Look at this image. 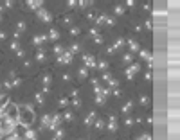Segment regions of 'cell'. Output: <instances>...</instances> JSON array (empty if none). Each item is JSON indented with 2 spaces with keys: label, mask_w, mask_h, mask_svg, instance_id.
I'll return each instance as SVG.
<instances>
[{
  "label": "cell",
  "mask_w": 180,
  "mask_h": 140,
  "mask_svg": "<svg viewBox=\"0 0 180 140\" xmlns=\"http://www.w3.org/2000/svg\"><path fill=\"white\" fill-rule=\"evenodd\" d=\"M81 60L88 70H97V61L94 58V54H81Z\"/></svg>",
  "instance_id": "cell-1"
},
{
  "label": "cell",
  "mask_w": 180,
  "mask_h": 140,
  "mask_svg": "<svg viewBox=\"0 0 180 140\" xmlns=\"http://www.w3.org/2000/svg\"><path fill=\"white\" fill-rule=\"evenodd\" d=\"M41 94L43 95H47L49 92H51V84H52V74H43V77H41Z\"/></svg>",
  "instance_id": "cell-2"
},
{
  "label": "cell",
  "mask_w": 180,
  "mask_h": 140,
  "mask_svg": "<svg viewBox=\"0 0 180 140\" xmlns=\"http://www.w3.org/2000/svg\"><path fill=\"white\" fill-rule=\"evenodd\" d=\"M124 43H126V40H124V38H117V40L114 41L112 45H108V47H106V54H115L119 49H122V47H124Z\"/></svg>",
  "instance_id": "cell-3"
},
{
  "label": "cell",
  "mask_w": 180,
  "mask_h": 140,
  "mask_svg": "<svg viewBox=\"0 0 180 140\" xmlns=\"http://www.w3.org/2000/svg\"><path fill=\"white\" fill-rule=\"evenodd\" d=\"M36 18L40 22H43V23H52V15H51L45 7H41V9L36 11Z\"/></svg>",
  "instance_id": "cell-4"
},
{
  "label": "cell",
  "mask_w": 180,
  "mask_h": 140,
  "mask_svg": "<svg viewBox=\"0 0 180 140\" xmlns=\"http://www.w3.org/2000/svg\"><path fill=\"white\" fill-rule=\"evenodd\" d=\"M56 61H58V65H70V63L74 61V54L67 49L61 56H58V58H56Z\"/></svg>",
  "instance_id": "cell-5"
},
{
  "label": "cell",
  "mask_w": 180,
  "mask_h": 140,
  "mask_svg": "<svg viewBox=\"0 0 180 140\" xmlns=\"http://www.w3.org/2000/svg\"><path fill=\"white\" fill-rule=\"evenodd\" d=\"M61 120H63V117H61L60 113H54L52 117H51V124H49V131H56V129H60L61 128Z\"/></svg>",
  "instance_id": "cell-6"
},
{
  "label": "cell",
  "mask_w": 180,
  "mask_h": 140,
  "mask_svg": "<svg viewBox=\"0 0 180 140\" xmlns=\"http://www.w3.org/2000/svg\"><path fill=\"white\" fill-rule=\"evenodd\" d=\"M139 70H140V65H139V63H132V65H130V67L124 70V76H126L128 79L132 81L133 77H135V74H137Z\"/></svg>",
  "instance_id": "cell-7"
},
{
  "label": "cell",
  "mask_w": 180,
  "mask_h": 140,
  "mask_svg": "<svg viewBox=\"0 0 180 140\" xmlns=\"http://www.w3.org/2000/svg\"><path fill=\"white\" fill-rule=\"evenodd\" d=\"M47 41V34H34L33 40H31V45L36 47V49H41V45Z\"/></svg>",
  "instance_id": "cell-8"
},
{
  "label": "cell",
  "mask_w": 180,
  "mask_h": 140,
  "mask_svg": "<svg viewBox=\"0 0 180 140\" xmlns=\"http://www.w3.org/2000/svg\"><path fill=\"white\" fill-rule=\"evenodd\" d=\"M90 36H92V41H94L96 45H103V43H104L103 34L97 32V29H96V27H90Z\"/></svg>",
  "instance_id": "cell-9"
},
{
  "label": "cell",
  "mask_w": 180,
  "mask_h": 140,
  "mask_svg": "<svg viewBox=\"0 0 180 140\" xmlns=\"http://www.w3.org/2000/svg\"><path fill=\"white\" fill-rule=\"evenodd\" d=\"M70 102H72V106H74L76 110L81 108V97H79V92H78V90H72V92H70Z\"/></svg>",
  "instance_id": "cell-10"
},
{
  "label": "cell",
  "mask_w": 180,
  "mask_h": 140,
  "mask_svg": "<svg viewBox=\"0 0 180 140\" xmlns=\"http://www.w3.org/2000/svg\"><path fill=\"white\" fill-rule=\"evenodd\" d=\"M117 128H119V126H117V117H115V115H112V117L108 119V122H106V129H108L110 133H115V131H117Z\"/></svg>",
  "instance_id": "cell-11"
},
{
  "label": "cell",
  "mask_w": 180,
  "mask_h": 140,
  "mask_svg": "<svg viewBox=\"0 0 180 140\" xmlns=\"http://www.w3.org/2000/svg\"><path fill=\"white\" fill-rule=\"evenodd\" d=\"M36 138H38V133L34 129H31V128H25V131L22 135V140H36Z\"/></svg>",
  "instance_id": "cell-12"
},
{
  "label": "cell",
  "mask_w": 180,
  "mask_h": 140,
  "mask_svg": "<svg viewBox=\"0 0 180 140\" xmlns=\"http://www.w3.org/2000/svg\"><path fill=\"white\" fill-rule=\"evenodd\" d=\"M25 5H27V9H31V11H38V9L43 7V2H38V0H27Z\"/></svg>",
  "instance_id": "cell-13"
},
{
  "label": "cell",
  "mask_w": 180,
  "mask_h": 140,
  "mask_svg": "<svg viewBox=\"0 0 180 140\" xmlns=\"http://www.w3.org/2000/svg\"><path fill=\"white\" fill-rule=\"evenodd\" d=\"M45 60H47L45 49H36V52H34V61H36V63H43Z\"/></svg>",
  "instance_id": "cell-14"
},
{
  "label": "cell",
  "mask_w": 180,
  "mask_h": 140,
  "mask_svg": "<svg viewBox=\"0 0 180 140\" xmlns=\"http://www.w3.org/2000/svg\"><path fill=\"white\" fill-rule=\"evenodd\" d=\"M47 40L58 41V40H60V31H58L56 27H51V29H49V32H47Z\"/></svg>",
  "instance_id": "cell-15"
},
{
  "label": "cell",
  "mask_w": 180,
  "mask_h": 140,
  "mask_svg": "<svg viewBox=\"0 0 180 140\" xmlns=\"http://www.w3.org/2000/svg\"><path fill=\"white\" fill-rule=\"evenodd\" d=\"M51 113H45L43 117H41V120H40V131L41 129H49V124H51Z\"/></svg>",
  "instance_id": "cell-16"
},
{
  "label": "cell",
  "mask_w": 180,
  "mask_h": 140,
  "mask_svg": "<svg viewBox=\"0 0 180 140\" xmlns=\"http://www.w3.org/2000/svg\"><path fill=\"white\" fill-rule=\"evenodd\" d=\"M96 111H88L86 113V117H85V126H94V122H96Z\"/></svg>",
  "instance_id": "cell-17"
},
{
  "label": "cell",
  "mask_w": 180,
  "mask_h": 140,
  "mask_svg": "<svg viewBox=\"0 0 180 140\" xmlns=\"http://www.w3.org/2000/svg\"><path fill=\"white\" fill-rule=\"evenodd\" d=\"M69 102H70V97H69V95H61L60 99H58V106H60L61 110H67V108H69Z\"/></svg>",
  "instance_id": "cell-18"
},
{
  "label": "cell",
  "mask_w": 180,
  "mask_h": 140,
  "mask_svg": "<svg viewBox=\"0 0 180 140\" xmlns=\"http://www.w3.org/2000/svg\"><path fill=\"white\" fill-rule=\"evenodd\" d=\"M126 43H128V47H130V50H132V54L133 52H140V47H139V43L133 40V38H130V40H126Z\"/></svg>",
  "instance_id": "cell-19"
},
{
  "label": "cell",
  "mask_w": 180,
  "mask_h": 140,
  "mask_svg": "<svg viewBox=\"0 0 180 140\" xmlns=\"http://www.w3.org/2000/svg\"><path fill=\"white\" fill-rule=\"evenodd\" d=\"M88 72H90V70L83 65L81 68H78V79H79V81H85L86 77H88Z\"/></svg>",
  "instance_id": "cell-20"
},
{
  "label": "cell",
  "mask_w": 180,
  "mask_h": 140,
  "mask_svg": "<svg viewBox=\"0 0 180 140\" xmlns=\"http://www.w3.org/2000/svg\"><path fill=\"white\" fill-rule=\"evenodd\" d=\"M124 13H126V5H122V4L114 5V15H115V16H122Z\"/></svg>",
  "instance_id": "cell-21"
},
{
  "label": "cell",
  "mask_w": 180,
  "mask_h": 140,
  "mask_svg": "<svg viewBox=\"0 0 180 140\" xmlns=\"http://www.w3.org/2000/svg\"><path fill=\"white\" fill-rule=\"evenodd\" d=\"M25 31H27V23H25L23 20H18V22H16V32L23 34Z\"/></svg>",
  "instance_id": "cell-22"
},
{
  "label": "cell",
  "mask_w": 180,
  "mask_h": 140,
  "mask_svg": "<svg viewBox=\"0 0 180 140\" xmlns=\"http://www.w3.org/2000/svg\"><path fill=\"white\" fill-rule=\"evenodd\" d=\"M94 128L97 129V131H103V129H106V122L103 119H96V122H94Z\"/></svg>",
  "instance_id": "cell-23"
},
{
  "label": "cell",
  "mask_w": 180,
  "mask_h": 140,
  "mask_svg": "<svg viewBox=\"0 0 180 140\" xmlns=\"http://www.w3.org/2000/svg\"><path fill=\"white\" fill-rule=\"evenodd\" d=\"M52 52H54V54H56V58H58V56H61V54L65 52V47L60 45V43H56V45H52Z\"/></svg>",
  "instance_id": "cell-24"
},
{
  "label": "cell",
  "mask_w": 180,
  "mask_h": 140,
  "mask_svg": "<svg viewBox=\"0 0 180 140\" xmlns=\"http://www.w3.org/2000/svg\"><path fill=\"white\" fill-rule=\"evenodd\" d=\"M106 18H108V15H106V13H101L99 16H96V25H104V23H106Z\"/></svg>",
  "instance_id": "cell-25"
},
{
  "label": "cell",
  "mask_w": 180,
  "mask_h": 140,
  "mask_svg": "<svg viewBox=\"0 0 180 140\" xmlns=\"http://www.w3.org/2000/svg\"><path fill=\"white\" fill-rule=\"evenodd\" d=\"M61 117H63V120H67V122H72V120H74V113L67 108V110L63 111V115H61Z\"/></svg>",
  "instance_id": "cell-26"
},
{
  "label": "cell",
  "mask_w": 180,
  "mask_h": 140,
  "mask_svg": "<svg viewBox=\"0 0 180 140\" xmlns=\"http://www.w3.org/2000/svg\"><path fill=\"white\" fill-rule=\"evenodd\" d=\"M132 106H133V104H132V101H128L126 104H122V108H121V111L124 113V117H126V115H128V113L132 111Z\"/></svg>",
  "instance_id": "cell-27"
},
{
  "label": "cell",
  "mask_w": 180,
  "mask_h": 140,
  "mask_svg": "<svg viewBox=\"0 0 180 140\" xmlns=\"http://www.w3.org/2000/svg\"><path fill=\"white\" fill-rule=\"evenodd\" d=\"M108 67H110V65H108V61H97V70H101V72H108Z\"/></svg>",
  "instance_id": "cell-28"
},
{
  "label": "cell",
  "mask_w": 180,
  "mask_h": 140,
  "mask_svg": "<svg viewBox=\"0 0 180 140\" xmlns=\"http://www.w3.org/2000/svg\"><path fill=\"white\" fill-rule=\"evenodd\" d=\"M63 137H65V129H63V128H60V129H56V131H54V137H52V140H63Z\"/></svg>",
  "instance_id": "cell-29"
},
{
  "label": "cell",
  "mask_w": 180,
  "mask_h": 140,
  "mask_svg": "<svg viewBox=\"0 0 180 140\" xmlns=\"http://www.w3.org/2000/svg\"><path fill=\"white\" fill-rule=\"evenodd\" d=\"M69 50H70L72 54H81V45L79 43H72V45L69 47Z\"/></svg>",
  "instance_id": "cell-30"
},
{
  "label": "cell",
  "mask_w": 180,
  "mask_h": 140,
  "mask_svg": "<svg viewBox=\"0 0 180 140\" xmlns=\"http://www.w3.org/2000/svg\"><path fill=\"white\" fill-rule=\"evenodd\" d=\"M34 102H36V104H43V102H45V95H43L41 92H36V94H34Z\"/></svg>",
  "instance_id": "cell-31"
},
{
  "label": "cell",
  "mask_w": 180,
  "mask_h": 140,
  "mask_svg": "<svg viewBox=\"0 0 180 140\" xmlns=\"http://www.w3.org/2000/svg\"><path fill=\"white\" fill-rule=\"evenodd\" d=\"M69 32H70V36H74V38H76V36H79V34H81V29L78 27V25H72V27L69 29Z\"/></svg>",
  "instance_id": "cell-32"
},
{
  "label": "cell",
  "mask_w": 180,
  "mask_h": 140,
  "mask_svg": "<svg viewBox=\"0 0 180 140\" xmlns=\"http://www.w3.org/2000/svg\"><path fill=\"white\" fill-rule=\"evenodd\" d=\"M9 49H11L13 52H18V50H20V41H18V40H13L11 43H9Z\"/></svg>",
  "instance_id": "cell-33"
},
{
  "label": "cell",
  "mask_w": 180,
  "mask_h": 140,
  "mask_svg": "<svg viewBox=\"0 0 180 140\" xmlns=\"http://www.w3.org/2000/svg\"><path fill=\"white\" fill-rule=\"evenodd\" d=\"M106 84H108V88H110V90H115V88H117V86H119V81L115 79V77H112V79L108 81V83H106Z\"/></svg>",
  "instance_id": "cell-34"
},
{
  "label": "cell",
  "mask_w": 180,
  "mask_h": 140,
  "mask_svg": "<svg viewBox=\"0 0 180 140\" xmlns=\"http://www.w3.org/2000/svg\"><path fill=\"white\" fill-rule=\"evenodd\" d=\"M132 58H133L132 52H126V54L122 56V63H132Z\"/></svg>",
  "instance_id": "cell-35"
},
{
  "label": "cell",
  "mask_w": 180,
  "mask_h": 140,
  "mask_svg": "<svg viewBox=\"0 0 180 140\" xmlns=\"http://www.w3.org/2000/svg\"><path fill=\"white\" fill-rule=\"evenodd\" d=\"M4 140H22V137L18 135V133H11L9 137H5Z\"/></svg>",
  "instance_id": "cell-36"
},
{
  "label": "cell",
  "mask_w": 180,
  "mask_h": 140,
  "mask_svg": "<svg viewBox=\"0 0 180 140\" xmlns=\"http://www.w3.org/2000/svg\"><path fill=\"white\" fill-rule=\"evenodd\" d=\"M76 7H78V2H74V0L67 2V9H76Z\"/></svg>",
  "instance_id": "cell-37"
},
{
  "label": "cell",
  "mask_w": 180,
  "mask_h": 140,
  "mask_svg": "<svg viewBox=\"0 0 180 140\" xmlns=\"http://www.w3.org/2000/svg\"><path fill=\"white\" fill-rule=\"evenodd\" d=\"M139 102L142 104V106H146V104L150 102V99H148V95H140V97H139Z\"/></svg>",
  "instance_id": "cell-38"
},
{
  "label": "cell",
  "mask_w": 180,
  "mask_h": 140,
  "mask_svg": "<svg viewBox=\"0 0 180 140\" xmlns=\"http://www.w3.org/2000/svg\"><path fill=\"white\" fill-rule=\"evenodd\" d=\"M88 5H92V2H85V0L78 2V7H81V9H85V7H88Z\"/></svg>",
  "instance_id": "cell-39"
},
{
  "label": "cell",
  "mask_w": 180,
  "mask_h": 140,
  "mask_svg": "<svg viewBox=\"0 0 180 140\" xmlns=\"http://www.w3.org/2000/svg\"><path fill=\"white\" fill-rule=\"evenodd\" d=\"M63 23L70 29V27H72V18H70V16H65V18H63Z\"/></svg>",
  "instance_id": "cell-40"
},
{
  "label": "cell",
  "mask_w": 180,
  "mask_h": 140,
  "mask_svg": "<svg viewBox=\"0 0 180 140\" xmlns=\"http://www.w3.org/2000/svg\"><path fill=\"white\" fill-rule=\"evenodd\" d=\"M139 54H140V58H142V60H148V61H150V52H148V50H140Z\"/></svg>",
  "instance_id": "cell-41"
},
{
  "label": "cell",
  "mask_w": 180,
  "mask_h": 140,
  "mask_svg": "<svg viewBox=\"0 0 180 140\" xmlns=\"http://www.w3.org/2000/svg\"><path fill=\"white\" fill-rule=\"evenodd\" d=\"M104 25H108V27H114V25H115V18H110V16H108Z\"/></svg>",
  "instance_id": "cell-42"
},
{
  "label": "cell",
  "mask_w": 180,
  "mask_h": 140,
  "mask_svg": "<svg viewBox=\"0 0 180 140\" xmlns=\"http://www.w3.org/2000/svg\"><path fill=\"white\" fill-rule=\"evenodd\" d=\"M124 126H126V128H132V126H133V119L126 117V119H124Z\"/></svg>",
  "instance_id": "cell-43"
},
{
  "label": "cell",
  "mask_w": 180,
  "mask_h": 140,
  "mask_svg": "<svg viewBox=\"0 0 180 140\" xmlns=\"http://www.w3.org/2000/svg\"><path fill=\"white\" fill-rule=\"evenodd\" d=\"M110 79H112V76H110L108 72H103V81H106V83H108Z\"/></svg>",
  "instance_id": "cell-44"
},
{
  "label": "cell",
  "mask_w": 180,
  "mask_h": 140,
  "mask_svg": "<svg viewBox=\"0 0 180 140\" xmlns=\"http://www.w3.org/2000/svg\"><path fill=\"white\" fill-rule=\"evenodd\" d=\"M2 5H4V7H7V9H11V7H13L15 4H13V2H9V0H5V2H4Z\"/></svg>",
  "instance_id": "cell-45"
},
{
  "label": "cell",
  "mask_w": 180,
  "mask_h": 140,
  "mask_svg": "<svg viewBox=\"0 0 180 140\" xmlns=\"http://www.w3.org/2000/svg\"><path fill=\"white\" fill-rule=\"evenodd\" d=\"M4 40H7V34L4 31H0V41H4Z\"/></svg>",
  "instance_id": "cell-46"
},
{
  "label": "cell",
  "mask_w": 180,
  "mask_h": 140,
  "mask_svg": "<svg viewBox=\"0 0 180 140\" xmlns=\"http://www.w3.org/2000/svg\"><path fill=\"white\" fill-rule=\"evenodd\" d=\"M151 137L150 135H140V137H137V140H150Z\"/></svg>",
  "instance_id": "cell-47"
},
{
  "label": "cell",
  "mask_w": 180,
  "mask_h": 140,
  "mask_svg": "<svg viewBox=\"0 0 180 140\" xmlns=\"http://www.w3.org/2000/svg\"><path fill=\"white\" fill-rule=\"evenodd\" d=\"M23 56H25V52H23V50H22V49H20V50H18V52H16V58H20V60H22V58H23Z\"/></svg>",
  "instance_id": "cell-48"
},
{
  "label": "cell",
  "mask_w": 180,
  "mask_h": 140,
  "mask_svg": "<svg viewBox=\"0 0 180 140\" xmlns=\"http://www.w3.org/2000/svg\"><path fill=\"white\" fill-rule=\"evenodd\" d=\"M31 67V61L29 60H23V68H29Z\"/></svg>",
  "instance_id": "cell-49"
},
{
  "label": "cell",
  "mask_w": 180,
  "mask_h": 140,
  "mask_svg": "<svg viewBox=\"0 0 180 140\" xmlns=\"http://www.w3.org/2000/svg\"><path fill=\"white\" fill-rule=\"evenodd\" d=\"M133 5H135V2H133V0H128V2H126V7H133Z\"/></svg>",
  "instance_id": "cell-50"
},
{
  "label": "cell",
  "mask_w": 180,
  "mask_h": 140,
  "mask_svg": "<svg viewBox=\"0 0 180 140\" xmlns=\"http://www.w3.org/2000/svg\"><path fill=\"white\" fill-rule=\"evenodd\" d=\"M114 95H115V97H121V90H119V88H115V90H114Z\"/></svg>",
  "instance_id": "cell-51"
},
{
  "label": "cell",
  "mask_w": 180,
  "mask_h": 140,
  "mask_svg": "<svg viewBox=\"0 0 180 140\" xmlns=\"http://www.w3.org/2000/svg\"><path fill=\"white\" fill-rule=\"evenodd\" d=\"M63 81H70V74H63Z\"/></svg>",
  "instance_id": "cell-52"
},
{
  "label": "cell",
  "mask_w": 180,
  "mask_h": 140,
  "mask_svg": "<svg viewBox=\"0 0 180 140\" xmlns=\"http://www.w3.org/2000/svg\"><path fill=\"white\" fill-rule=\"evenodd\" d=\"M0 101H4V95H0Z\"/></svg>",
  "instance_id": "cell-53"
},
{
  "label": "cell",
  "mask_w": 180,
  "mask_h": 140,
  "mask_svg": "<svg viewBox=\"0 0 180 140\" xmlns=\"http://www.w3.org/2000/svg\"><path fill=\"white\" fill-rule=\"evenodd\" d=\"M0 88H4V84H2V83H0Z\"/></svg>",
  "instance_id": "cell-54"
},
{
  "label": "cell",
  "mask_w": 180,
  "mask_h": 140,
  "mask_svg": "<svg viewBox=\"0 0 180 140\" xmlns=\"http://www.w3.org/2000/svg\"><path fill=\"white\" fill-rule=\"evenodd\" d=\"M0 22H2V13H0Z\"/></svg>",
  "instance_id": "cell-55"
},
{
  "label": "cell",
  "mask_w": 180,
  "mask_h": 140,
  "mask_svg": "<svg viewBox=\"0 0 180 140\" xmlns=\"http://www.w3.org/2000/svg\"><path fill=\"white\" fill-rule=\"evenodd\" d=\"M76 140H83V138H76Z\"/></svg>",
  "instance_id": "cell-56"
},
{
  "label": "cell",
  "mask_w": 180,
  "mask_h": 140,
  "mask_svg": "<svg viewBox=\"0 0 180 140\" xmlns=\"http://www.w3.org/2000/svg\"><path fill=\"white\" fill-rule=\"evenodd\" d=\"M0 131H2V126H0Z\"/></svg>",
  "instance_id": "cell-57"
}]
</instances>
